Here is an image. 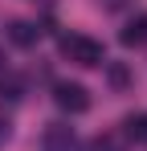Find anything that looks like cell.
Here are the masks:
<instances>
[{"instance_id": "3957f363", "label": "cell", "mask_w": 147, "mask_h": 151, "mask_svg": "<svg viewBox=\"0 0 147 151\" xmlns=\"http://www.w3.org/2000/svg\"><path fill=\"white\" fill-rule=\"evenodd\" d=\"M41 151H74V127L49 123L45 135H41Z\"/></svg>"}, {"instance_id": "ba28073f", "label": "cell", "mask_w": 147, "mask_h": 151, "mask_svg": "<svg viewBox=\"0 0 147 151\" xmlns=\"http://www.w3.org/2000/svg\"><path fill=\"white\" fill-rule=\"evenodd\" d=\"M0 98H8V102H21V98H24V86H21V78H0Z\"/></svg>"}, {"instance_id": "7a4b0ae2", "label": "cell", "mask_w": 147, "mask_h": 151, "mask_svg": "<svg viewBox=\"0 0 147 151\" xmlns=\"http://www.w3.org/2000/svg\"><path fill=\"white\" fill-rule=\"evenodd\" d=\"M53 102L66 110V114H86L90 110V90L82 82H57L53 86Z\"/></svg>"}, {"instance_id": "30bf717a", "label": "cell", "mask_w": 147, "mask_h": 151, "mask_svg": "<svg viewBox=\"0 0 147 151\" xmlns=\"http://www.w3.org/2000/svg\"><path fill=\"white\" fill-rule=\"evenodd\" d=\"M86 151H119V147H115V139H110V135H102V139H94Z\"/></svg>"}, {"instance_id": "277c9868", "label": "cell", "mask_w": 147, "mask_h": 151, "mask_svg": "<svg viewBox=\"0 0 147 151\" xmlns=\"http://www.w3.org/2000/svg\"><path fill=\"white\" fill-rule=\"evenodd\" d=\"M4 33H8V41H12L17 49H33V45H37V37H41V29L29 25V21H8Z\"/></svg>"}, {"instance_id": "8992f818", "label": "cell", "mask_w": 147, "mask_h": 151, "mask_svg": "<svg viewBox=\"0 0 147 151\" xmlns=\"http://www.w3.org/2000/svg\"><path fill=\"white\" fill-rule=\"evenodd\" d=\"M119 41L122 45H143L147 41V17H135V21H127L119 33Z\"/></svg>"}, {"instance_id": "6da1fadb", "label": "cell", "mask_w": 147, "mask_h": 151, "mask_svg": "<svg viewBox=\"0 0 147 151\" xmlns=\"http://www.w3.org/2000/svg\"><path fill=\"white\" fill-rule=\"evenodd\" d=\"M61 53H66L70 61H78V65H102V61H106L102 45H98L94 37H82V33L61 37Z\"/></svg>"}, {"instance_id": "52a82bcc", "label": "cell", "mask_w": 147, "mask_h": 151, "mask_svg": "<svg viewBox=\"0 0 147 151\" xmlns=\"http://www.w3.org/2000/svg\"><path fill=\"white\" fill-rule=\"evenodd\" d=\"M122 131H127V139H147V114H131L127 123H122Z\"/></svg>"}, {"instance_id": "5b68a950", "label": "cell", "mask_w": 147, "mask_h": 151, "mask_svg": "<svg viewBox=\"0 0 147 151\" xmlns=\"http://www.w3.org/2000/svg\"><path fill=\"white\" fill-rule=\"evenodd\" d=\"M131 82H135V74H131L127 61H106V86H110L115 94H127Z\"/></svg>"}, {"instance_id": "9c48e42d", "label": "cell", "mask_w": 147, "mask_h": 151, "mask_svg": "<svg viewBox=\"0 0 147 151\" xmlns=\"http://www.w3.org/2000/svg\"><path fill=\"white\" fill-rule=\"evenodd\" d=\"M12 139V119H8V110H0V147Z\"/></svg>"}]
</instances>
